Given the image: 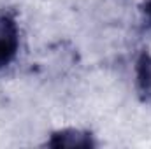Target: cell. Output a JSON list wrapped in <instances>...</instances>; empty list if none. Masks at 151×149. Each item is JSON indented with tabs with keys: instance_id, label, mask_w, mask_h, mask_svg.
Returning <instances> with one entry per match:
<instances>
[{
	"instance_id": "1",
	"label": "cell",
	"mask_w": 151,
	"mask_h": 149,
	"mask_svg": "<svg viewBox=\"0 0 151 149\" xmlns=\"http://www.w3.org/2000/svg\"><path fill=\"white\" fill-rule=\"evenodd\" d=\"M19 46V32L12 16L0 14V69L9 65Z\"/></svg>"
},
{
	"instance_id": "2",
	"label": "cell",
	"mask_w": 151,
	"mask_h": 149,
	"mask_svg": "<svg viewBox=\"0 0 151 149\" xmlns=\"http://www.w3.org/2000/svg\"><path fill=\"white\" fill-rule=\"evenodd\" d=\"M47 146L51 148H91L93 139L90 133L81 130H62L51 135L47 140Z\"/></svg>"
},
{
	"instance_id": "3",
	"label": "cell",
	"mask_w": 151,
	"mask_h": 149,
	"mask_svg": "<svg viewBox=\"0 0 151 149\" xmlns=\"http://www.w3.org/2000/svg\"><path fill=\"white\" fill-rule=\"evenodd\" d=\"M137 86L144 100H151V54L148 53L137 60Z\"/></svg>"
},
{
	"instance_id": "4",
	"label": "cell",
	"mask_w": 151,
	"mask_h": 149,
	"mask_svg": "<svg viewBox=\"0 0 151 149\" xmlns=\"http://www.w3.org/2000/svg\"><path fill=\"white\" fill-rule=\"evenodd\" d=\"M142 11H144V18H146V21L151 25V0H148V2L144 4Z\"/></svg>"
}]
</instances>
